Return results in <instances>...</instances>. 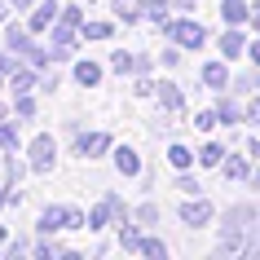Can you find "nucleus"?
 <instances>
[{
	"label": "nucleus",
	"mask_w": 260,
	"mask_h": 260,
	"mask_svg": "<svg viewBox=\"0 0 260 260\" xmlns=\"http://www.w3.org/2000/svg\"><path fill=\"white\" fill-rule=\"evenodd\" d=\"M80 225V212H44V230H71Z\"/></svg>",
	"instance_id": "obj_1"
},
{
	"label": "nucleus",
	"mask_w": 260,
	"mask_h": 260,
	"mask_svg": "<svg viewBox=\"0 0 260 260\" xmlns=\"http://www.w3.org/2000/svg\"><path fill=\"white\" fill-rule=\"evenodd\" d=\"M119 168H123V172H137V159H133V150H119Z\"/></svg>",
	"instance_id": "obj_2"
},
{
	"label": "nucleus",
	"mask_w": 260,
	"mask_h": 260,
	"mask_svg": "<svg viewBox=\"0 0 260 260\" xmlns=\"http://www.w3.org/2000/svg\"><path fill=\"white\" fill-rule=\"evenodd\" d=\"M185 220H207V203H199V207H185Z\"/></svg>",
	"instance_id": "obj_3"
}]
</instances>
